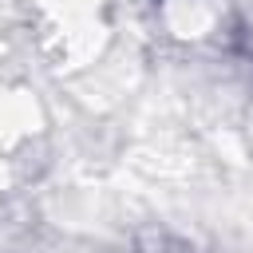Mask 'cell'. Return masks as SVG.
Listing matches in <instances>:
<instances>
[{
  "instance_id": "1",
  "label": "cell",
  "mask_w": 253,
  "mask_h": 253,
  "mask_svg": "<svg viewBox=\"0 0 253 253\" xmlns=\"http://www.w3.org/2000/svg\"><path fill=\"white\" fill-rule=\"evenodd\" d=\"M154 253H170V249H166V241H158V249H154ZM174 253H194V249H186V245H174Z\"/></svg>"
}]
</instances>
